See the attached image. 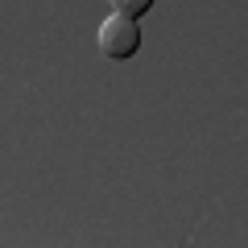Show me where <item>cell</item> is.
<instances>
[{
    "label": "cell",
    "instance_id": "2",
    "mask_svg": "<svg viewBox=\"0 0 248 248\" xmlns=\"http://www.w3.org/2000/svg\"><path fill=\"white\" fill-rule=\"evenodd\" d=\"M112 13H124V17H145L153 9V0H108Z\"/></svg>",
    "mask_w": 248,
    "mask_h": 248
},
{
    "label": "cell",
    "instance_id": "1",
    "mask_svg": "<svg viewBox=\"0 0 248 248\" xmlns=\"http://www.w3.org/2000/svg\"><path fill=\"white\" fill-rule=\"evenodd\" d=\"M137 50H141V25H137V17L112 13L99 25V54L112 58V62H128Z\"/></svg>",
    "mask_w": 248,
    "mask_h": 248
}]
</instances>
